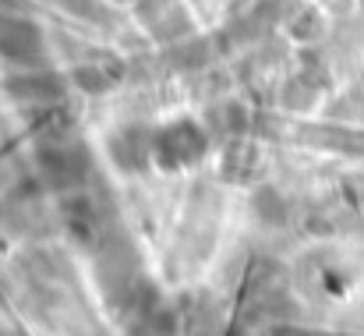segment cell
Here are the masks:
<instances>
[{
	"instance_id": "6da1fadb",
	"label": "cell",
	"mask_w": 364,
	"mask_h": 336,
	"mask_svg": "<svg viewBox=\"0 0 364 336\" xmlns=\"http://www.w3.org/2000/svg\"><path fill=\"white\" fill-rule=\"evenodd\" d=\"M202 152H205V135H202L191 120H181V124L159 131L156 142H152V156H156L163 167H184V163H195Z\"/></svg>"
},
{
	"instance_id": "7a4b0ae2",
	"label": "cell",
	"mask_w": 364,
	"mask_h": 336,
	"mask_svg": "<svg viewBox=\"0 0 364 336\" xmlns=\"http://www.w3.org/2000/svg\"><path fill=\"white\" fill-rule=\"evenodd\" d=\"M39 50H43L39 28L25 18L0 11V57H7L14 64H32L39 57Z\"/></svg>"
},
{
	"instance_id": "3957f363",
	"label": "cell",
	"mask_w": 364,
	"mask_h": 336,
	"mask_svg": "<svg viewBox=\"0 0 364 336\" xmlns=\"http://www.w3.org/2000/svg\"><path fill=\"white\" fill-rule=\"evenodd\" d=\"M39 167L46 170V177H57V181L71 184V181H82L89 159H85V152L78 145H57V149H46L39 156Z\"/></svg>"
},
{
	"instance_id": "277c9868",
	"label": "cell",
	"mask_w": 364,
	"mask_h": 336,
	"mask_svg": "<svg viewBox=\"0 0 364 336\" xmlns=\"http://www.w3.org/2000/svg\"><path fill=\"white\" fill-rule=\"evenodd\" d=\"M7 89H11L18 100H53V96H60V78L50 75V71H39V75L11 78Z\"/></svg>"
},
{
	"instance_id": "5b68a950",
	"label": "cell",
	"mask_w": 364,
	"mask_h": 336,
	"mask_svg": "<svg viewBox=\"0 0 364 336\" xmlns=\"http://www.w3.org/2000/svg\"><path fill=\"white\" fill-rule=\"evenodd\" d=\"M57 4H64L68 11H75V14H82V18H107V11L96 4V0H57Z\"/></svg>"
}]
</instances>
